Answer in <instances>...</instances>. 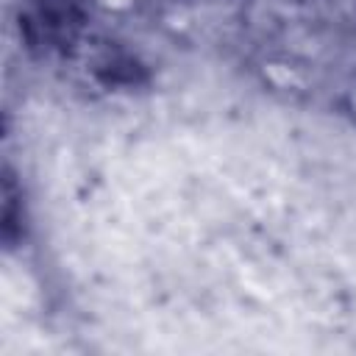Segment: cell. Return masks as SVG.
Masks as SVG:
<instances>
[{
  "label": "cell",
  "mask_w": 356,
  "mask_h": 356,
  "mask_svg": "<svg viewBox=\"0 0 356 356\" xmlns=\"http://www.w3.org/2000/svg\"><path fill=\"white\" fill-rule=\"evenodd\" d=\"M83 14L78 0H28L22 11V33L42 53L64 50L78 39Z\"/></svg>",
  "instance_id": "1"
}]
</instances>
